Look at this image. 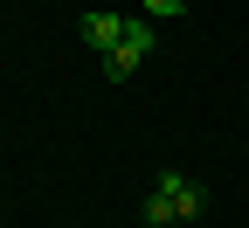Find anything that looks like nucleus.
<instances>
[{
  "label": "nucleus",
  "mask_w": 249,
  "mask_h": 228,
  "mask_svg": "<svg viewBox=\"0 0 249 228\" xmlns=\"http://www.w3.org/2000/svg\"><path fill=\"white\" fill-rule=\"evenodd\" d=\"M194 214H201V187L187 180V173H160V180H152V193H145V221H152V228L194 221Z\"/></svg>",
  "instance_id": "nucleus-1"
},
{
  "label": "nucleus",
  "mask_w": 249,
  "mask_h": 228,
  "mask_svg": "<svg viewBox=\"0 0 249 228\" xmlns=\"http://www.w3.org/2000/svg\"><path fill=\"white\" fill-rule=\"evenodd\" d=\"M145 55H152V21H124L118 49L104 55V76H111V83H124V76H132V70H139Z\"/></svg>",
  "instance_id": "nucleus-2"
},
{
  "label": "nucleus",
  "mask_w": 249,
  "mask_h": 228,
  "mask_svg": "<svg viewBox=\"0 0 249 228\" xmlns=\"http://www.w3.org/2000/svg\"><path fill=\"white\" fill-rule=\"evenodd\" d=\"M76 35L97 49V62H104V55L118 49V35H124V21H118V14H83V21H76Z\"/></svg>",
  "instance_id": "nucleus-3"
},
{
  "label": "nucleus",
  "mask_w": 249,
  "mask_h": 228,
  "mask_svg": "<svg viewBox=\"0 0 249 228\" xmlns=\"http://www.w3.org/2000/svg\"><path fill=\"white\" fill-rule=\"evenodd\" d=\"M180 7H187V0H145V14H152V21H166V14H180Z\"/></svg>",
  "instance_id": "nucleus-4"
}]
</instances>
